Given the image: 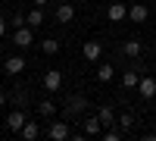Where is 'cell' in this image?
<instances>
[{
  "label": "cell",
  "instance_id": "6da1fadb",
  "mask_svg": "<svg viewBox=\"0 0 156 141\" xmlns=\"http://www.w3.org/2000/svg\"><path fill=\"white\" fill-rule=\"evenodd\" d=\"M84 110H87V94H69L62 116H66V119H72V116H81Z\"/></svg>",
  "mask_w": 156,
  "mask_h": 141
},
{
  "label": "cell",
  "instance_id": "7a4b0ae2",
  "mask_svg": "<svg viewBox=\"0 0 156 141\" xmlns=\"http://www.w3.org/2000/svg\"><path fill=\"white\" fill-rule=\"evenodd\" d=\"M12 44H16V47H31L34 44V28H31V25L16 28V32H12Z\"/></svg>",
  "mask_w": 156,
  "mask_h": 141
},
{
  "label": "cell",
  "instance_id": "3957f363",
  "mask_svg": "<svg viewBox=\"0 0 156 141\" xmlns=\"http://www.w3.org/2000/svg\"><path fill=\"white\" fill-rule=\"evenodd\" d=\"M25 122H28V116H25V110H22V107H12V113H9V116H6V129L19 135Z\"/></svg>",
  "mask_w": 156,
  "mask_h": 141
},
{
  "label": "cell",
  "instance_id": "277c9868",
  "mask_svg": "<svg viewBox=\"0 0 156 141\" xmlns=\"http://www.w3.org/2000/svg\"><path fill=\"white\" fill-rule=\"evenodd\" d=\"M47 135L53 138V141H66V138L72 135V132H69V122H66V119H62V122H53V125L47 129Z\"/></svg>",
  "mask_w": 156,
  "mask_h": 141
},
{
  "label": "cell",
  "instance_id": "5b68a950",
  "mask_svg": "<svg viewBox=\"0 0 156 141\" xmlns=\"http://www.w3.org/2000/svg\"><path fill=\"white\" fill-rule=\"evenodd\" d=\"M81 54H84V60H87V63H97V60L103 57V44H97V41H87V44L81 47Z\"/></svg>",
  "mask_w": 156,
  "mask_h": 141
},
{
  "label": "cell",
  "instance_id": "8992f818",
  "mask_svg": "<svg viewBox=\"0 0 156 141\" xmlns=\"http://www.w3.org/2000/svg\"><path fill=\"white\" fill-rule=\"evenodd\" d=\"M44 88H47V91H59V88H62V72L59 69H50L44 75Z\"/></svg>",
  "mask_w": 156,
  "mask_h": 141
},
{
  "label": "cell",
  "instance_id": "52a82bcc",
  "mask_svg": "<svg viewBox=\"0 0 156 141\" xmlns=\"http://www.w3.org/2000/svg\"><path fill=\"white\" fill-rule=\"evenodd\" d=\"M72 19H75V6H72V3H59V6H56V22L66 25V22H72Z\"/></svg>",
  "mask_w": 156,
  "mask_h": 141
},
{
  "label": "cell",
  "instance_id": "ba28073f",
  "mask_svg": "<svg viewBox=\"0 0 156 141\" xmlns=\"http://www.w3.org/2000/svg\"><path fill=\"white\" fill-rule=\"evenodd\" d=\"M137 94L144 97V100L156 97V79H140V85H137Z\"/></svg>",
  "mask_w": 156,
  "mask_h": 141
},
{
  "label": "cell",
  "instance_id": "9c48e42d",
  "mask_svg": "<svg viewBox=\"0 0 156 141\" xmlns=\"http://www.w3.org/2000/svg\"><path fill=\"white\" fill-rule=\"evenodd\" d=\"M44 19H47V16H44V6H34L28 16H25V25H31V28H41Z\"/></svg>",
  "mask_w": 156,
  "mask_h": 141
},
{
  "label": "cell",
  "instance_id": "30bf717a",
  "mask_svg": "<svg viewBox=\"0 0 156 141\" xmlns=\"http://www.w3.org/2000/svg\"><path fill=\"white\" fill-rule=\"evenodd\" d=\"M147 16H150V9H147L144 3H134V6H128V19H131V22H147Z\"/></svg>",
  "mask_w": 156,
  "mask_h": 141
},
{
  "label": "cell",
  "instance_id": "8fae6325",
  "mask_svg": "<svg viewBox=\"0 0 156 141\" xmlns=\"http://www.w3.org/2000/svg\"><path fill=\"white\" fill-rule=\"evenodd\" d=\"M84 135H87V138H90V135H103L100 116H87V119H84Z\"/></svg>",
  "mask_w": 156,
  "mask_h": 141
},
{
  "label": "cell",
  "instance_id": "7c38bea8",
  "mask_svg": "<svg viewBox=\"0 0 156 141\" xmlns=\"http://www.w3.org/2000/svg\"><path fill=\"white\" fill-rule=\"evenodd\" d=\"M19 135H22L25 141H34L37 135H41V125H37L34 119H28V122H25V125H22V132H19Z\"/></svg>",
  "mask_w": 156,
  "mask_h": 141
},
{
  "label": "cell",
  "instance_id": "4fadbf2b",
  "mask_svg": "<svg viewBox=\"0 0 156 141\" xmlns=\"http://www.w3.org/2000/svg\"><path fill=\"white\" fill-rule=\"evenodd\" d=\"M106 16H109L112 22H122V19L128 16V6H125V3H109V9H106Z\"/></svg>",
  "mask_w": 156,
  "mask_h": 141
},
{
  "label": "cell",
  "instance_id": "5bb4252c",
  "mask_svg": "<svg viewBox=\"0 0 156 141\" xmlns=\"http://www.w3.org/2000/svg\"><path fill=\"white\" fill-rule=\"evenodd\" d=\"M3 69H6V75H19V72L25 69V60H22V57H9V60L3 63Z\"/></svg>",
  "mask_w": 156,
  "mask_h": 141
},
{
  "label": "cell",
  "instance_id": "9a60e30c",
  "mask_svg": "<svg viewBox=\"0 0 156 141\" xmlns=\"http://www.w3.org/2000/svg\"><path fill=\"white\" fill-rule=\"evenodd\" d=\"M122 85H125V88H137V85H140L137 66H131V69H125V72H122Z\"/></svg>",
  "mask_w": 156,
  "mask_h": 141
},
{
  "label": "cell",
  "instance_id": "2e32d148",
  "mask_svg": "<svg viewBox=\"0 0 156 141\" xmlns=\"http://www.w3.org/2000/svg\"><path fill=\"white\" fill-rule=\"evenodd\" d=\"M97 116H100V122H103V129H109V125L119 122V119H115V113H112V107H100Z\"/></svg>",
  "mask_w": 156,
  "mask_h": 141
},
{
  "label": "cell",
  "instance_id": "e0dca14e",
  "mask_svg": "<svg viewBox=\"0 0 156 141\" xmlns=\"http://www.w3.org/2000/svg\"><path fill=\"white\" fill-rule=\"evenodd\" d=\"M9 104H12V107H25V104H28V91H25V88H12Z\"/></svg>",
  "mask_w": 156,
  "mask_h": 141
},
{
  "label": "cell",
  "instance_id": "ac0fdd59",
  "mask_svg": "<svg viewBox=\"0 0 156 141\" xmlns=\"http://www.w3.org/2000/svg\"><path fill=\"white\" fill-rule=\"evenodd\" d=\"M122 54L125 57H140V54H144V44H140V41H125L122 44Z\"/></svg>",
  "mask_w": 156,
  "mask_h": 141
},
{
  "label": "cell",
  "instance_id": "d6986e66",
  "mask_svg": "<svg viewBox=\"0 0 156 141\" xmlns=\"http://www.w3.org/2000/svg\"><path fill=\"white\" fill-rule=\"evenodd\" d=\"M41 50L47 57H53V54H59V41H56V38H47V41H41Z\"/></svg>",
  "mask_w": 156,
  "mask_h": 141
},
{
  "label": "cell",
  "instance_id": "ffe728a7",
  "mask_svg": "<svg viewBox=\"0 0 156 141\" xmlns=\"http://www.w3.org/2000/svg\"><path fill=\"white\" fill-rule=\"evenodd\" d=\"M37 113H41V116H53L56 104H53V100H41V104H37Z\"/></svg>",
  "mask_w": 156,
  "mask_h": 141
},
{
  "label": "cell",
  "instance_id": "44dd1931",
  "mask_svg": "<svg viewBox=\"0 0 156 141\" xmlns=\"http://www.w3.org/2000/svg\"><path fill=\"white\" fill-rule=\"evenodd\" d=\"M112 72H115V69L109 66V63H103V66L97 69V79H100V82H112Z\"/></svg>",
  "mask_w": 156,
  "mask_h": 141
},
{
  "label": "cell",
  "instance_id": "7402d4cb",
  "mask_svg": "<svg viewBox=\"0 0 156 141\" xmlns=\"http://www.w3.org/2000/svg\"><path fill=\"white\" fill-rule=\"evenodd\" d=\"M119 125H122V129L128 132V129L134 125V116H131V113H122V116H119Z\"/></svg>",
  "mask_w": 156,
  "mask_h": 141
},
{
  "label": "cell",
  "instance_id": "603a6c76",
  "mask_svg": "<svg viewBox=\"0 0 156 141\" xmlns=\"http://www.w3.org/2000/svg\"><path fill=\"white\" fill-rule=\"evenodd\" d=\"M22 25H25V16H22V13H19V16H12V28H22Z\"/></svg>",
  "mask_w": 156,
  "mask_h": 141
},
{
  "label": "cell",
  "instance_id": "cb8c5ba5",
  "mask_svg": "<svg viewBox=\"0 0 156 141\" xmlns=\"http://www.w3.org/2000/svg\"><path fill=\"white\" fill-rule=\"evenodd\" d=\"M6 100H9V94H6V91H0V107H3Z\"/></svg>",
  "mask_w": 156,
  "mask_h": 141
},
{
  "label": "cell",
  "instance_id": "d4e9b609",
  "mask_svg": "<svg viewBox=\"0 0 156 141\" xmlns=\"http://www.w3.org/2000/svg\"><path fill=\"white\" fill-rule=\"evenodd\" d=\"M50 3V0H34V6H47Z\"/></svg>",
  "mask_w": 156,
  "mask_h": 141
}]
</instances>
